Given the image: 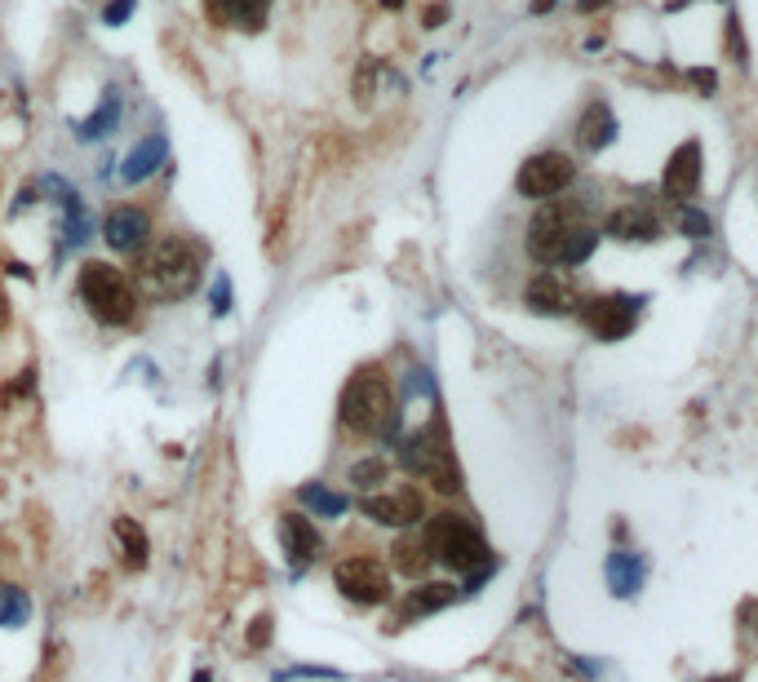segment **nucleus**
I'll list each match as a JSON object with an SVG mask.
<instances>
[{
	"label": "nucleus",
	"instance_id": "obj_34",
	"mask_svg": "<svg viewBox=\"0 0 758 682\" xmlns=\"http://www.w3.org/2000/svg\"><path fill=\"white\" fill-rule=\"evenodd\" d=\"M266 638H271V620L262 616V620H253V638H249V643L253 647H266Z\"/></svg>",
	"mask_w": 758,
	"mask_h": 682
},
{
	"label": "nucleus",
	"instance_id": "obj_14",
	"mask_svg": "<svg viewBox=\"0 0 758 682\" xmlns=\"http://www.w3.org/2000/svg\"><path fill=\"white\" fill-rule=\"evenodd\" d=\"M524 302L528 310H537V315H568V310H577V288H572V279H563L559 271H541L532 275V284L524 288Z\"/></svg>",
	"mask_w": 758,
	"mask_h": 682
},
{
	"label": "nucleus",
	"instance_id": "obj_13",
	"mask_svg": "<svg viewBox=\"0 0 758 682\" xmlns=\"http://www.w3.org/2000/svg\"><path fill=\"white\" fill-rule=\"evenodd\" d=\"M280 550L293 563V572H302V567H311L315 558L324 554V536L306 514L289 510V514H280Z\"/></svg>",
	"mask_w": 758,
	"mask_h": 682
},
{
	"label": "nucleus",
	"instance_id": "obj_38",
	"mask_svg": "<svg viewBox=\"0 0 758 682\" xmlns=\"http://www.w3.org/2000/svg\"><path fill=\"white\" fill-rule=\"evenodd\" d=\"M555 5H559V0H532V14H550Z\"/></svg>",
	"mask_w": 758,
	"mask_h": 682
},
{
	"label": "nucleus",
	"instance_id": "obj_1",
	"mask_svg": "<svg viewBox=\"0 0 758 682\" xmlns=\"http://www.w3.org/2000/svg\"><path fill=\"white\" fill-rule=\"evenodd\" d=\"M204 253L187 235H169V240L151 244L138 262V293L151 302H182L200 288Z\"/></svg>",
	"mask_w": 758,
	"mask_h": 682
},
{
	"label": "nucleus",
	"instance_id": "obj_36",
	"mask_svg": "<svg viewBox=\"0 0 758 682\" xmlns=\"http://www.w3.org/2000/svg\"><path fill=\"white\" fill-rule=\"evenodd\" d=\"M692 80H696V85H701L705 93L714 89V71H692Z\"/></svg>",
	"mask_w": 758,
	"mask_h": 682
},
{
	"label": "nucleus",
	"instance_id": "obj_9",
	"mask_svg": "<svg viewBox=\"0 0 758 682\" xmlns=\"http://www.w3.org/2000/svg\"><path fill=\"white\" fill-rule=\"evenodd\" d=\"M333 585L342 589V598H351V603H360V607H382V603H391V594H395L391 572L368 554L342 558V563L333 567Z\"/></svg>",
	"mask_w": 758,
	"mask_h": 682
},
{
	"label": "nucleus",
	"instance_id": "obj_2",
	"mask_svg": "<svg viewBox=\"0 0 758 682\" xmlns=\"http://www.w3.org/2000/svg\"><path fill=\"white\" fill-rule=\"evenodd\" d=\"M337 417L346 430L368 434V439H395L399 434V412H395V390L382 368H360L342 386V403Z\"/></svg>",
	"mask_w": 758,
	"mask_h": 682
},
{
	"label": "nucleus",
	"instance_id": "obj_17",
	"mask_svg": "<svg viewBox=\"0 0 758 682\" xmlns=\"http://www.w3.org/2000/svg\"><path fill=\"white\" fill-rule=\"evenodd\" d=\"M603 581H608L612 598H634L648 581V558L639 550H612L608 563H603Z\"/></svg>",
	"mask_w": 758,
	"mask_h": 682
},
{
	"label": "nucleus",
	"instance_id": "obj_11",
	"mask_svg": "<svg viewBox=\"0 0 758 682\" xmlns=\"http://www.w3.org/2000/svg\"><path fill=\"white\" fill-rule=\"evenodd\" d=\"M102 240H107L116 253L138 257L151 248V213L138 209V204H125V209H111L107 222H102Z\"/></svg>",
	"mask_w": 758,
	"mask_h": 682
},
{
	"label": "nucleus",
	"instance_id": "obj_33",
	"mask_svg": "<svg viewBox=\"0 0 758 682\" xmlns=\"http://www.w3.org/2000/svg\"><path fill=\"white\" fill-rule=\"evenodd\" d=\"M727 49H732L736 62H745V40H741V27H736V18H727Z\"/></svg>",
	"mask_w": 758,
	"mask_h": 682
},
{
	"label": "nucleus",
	"instance_id": "obj_39",
	"mask_svg": "<svg viewBox=\"0 0 758 682\" xmlns=\"http://www.w3.org/2000/svg\"><path fill=\"white\" fill-rule=\"evenodd\" d=\"M745 616H750V629L758 634V603H750V607H745Z\"/></svg>",
	"mask_w": 758,
	"mask_h": 682
},
{
	"label": "nucleus",
	"instance_id": "obj_25",
	"mask_svg": "<svg viewBox=\"0 0 758 682\" xmlns=\"http://www.w3.org/2000/svg\"><path fill=\"white\" fill-rule=\"evenodd\" d=\"M111 532H116V541L125 545V563H129V567H142V563H147V536H142L138 523H133V519H116V527H111Z\"/></svg>",
	"mask_w": 758,
	"mask_h": 682
},
{
	"label": "nucleus",
	"instance_id": "obj_15",
	"mask_svg": "<svg viewBox=\"0 0 758 682\" xmlns=\"http://www.w3.org/2000/svg\"><path fill=\"white\" fill-rule=\"evenodd\" d=\"M457 603V585H448V581H422V585H413L404 594V603H399V612H395V629L399 625H413V620H426V616H435V612H444V607H453Z\"/></svg>",
	"mask_w": 758,
	"mask_h": 682
},
{
	"label": "nucleus",
	"instance_id": "obj_21",
	"mask_svg": "<svg viewBox=\"0 0 758 682\" xmlns=\"http://www.w3.org/2000/svg\"><path fill=\"white\" fill-rule=\"evenodd\" d=\"M297 501H302L315 519H342V514L351 510V501H346L342 492L324 488V483H302V488H297Z\"/></svg>",
	"mask_w": 758,
	"mask_h": 682
},
{
	"label": "nucleus",
	"instance_id": "obj_20",
	"mask_svg": "<svg viewBox=\"0 0 758 682\" xmlns=\"http://www.w3.org/2000/svg\"><path fill=\"white\" fill-rule=\"evenodd\" d=\"M577 142L586 151H603V147H612V142H617V116H612L608 102H590V107L581 111Z\"/></svg>",
	"mask_w": 758,
	"mask_h": 682
},
{
	"label": "nucleus",
	"instance_id": "obj_24",
	"mask_svg": "<svg viewBox=\"0 0 758 682\" xmlns=\"http://www.w3.org/2000/svg\"><path fill=\"white\" fill-rule=\"evenodd\" d=\"M32 620V594L18 585H0V629H23Z\"/></svg>",
	"mask_w": 758,
	"mask_h": 682
},
{
	"label": "nucleus",
	"instance_id": "obj_40",
	"mask_svg": "<svg viewBox=\"0 0 758 682\" xmlns=\"http://www.w3.org/2000/svg\"><path fill=\"white\" fill-rule=\"evenodd\" d=\"M191 682H213V674H209V669H196V678H191Z\"/></svg>",
	"mask_w": 758,
	"mask_h": 682
},
{
	"label": "nucleus",
	"instance_id": "obj_3",
	"mask_svg": "<svg viewBox=\"0 0 758 682\" xmlns=\"http://www.w3.org/2000/svg\"><path fill=\"white\" fill-rule=\"evenodd\" d=\"M76 293L85 310L107 328H129L138 315V288L129 284V275L111 262H85L76 279Z\"/></svg>",
	"mask_w": 758,
	"mask_h": 682
},
{
	"label": "nucleus",
	"instance_id": "obj_8",
	"mask_svg": "<svg viewBox=\"0 0 758 682\" xmlns=\"http://www.w3.org/2000/svg\"><path fill=\"white\" fill-rule=\"evenodd\" d=\"M572 178H577V164H572V155L537 151V155H528V160L519 164L515 191L524 195V200H559V195L572 186Z\"/></svg>",
	"mask_w": 758,
	"mask_h": 682
},
{
	"label": "nucleus",
	"instance_id": "obj_35",
	"mask_svg": "<svg viewBox=\"0 0 758 682\" xmlns=\"http://www.w3.org/2000/svg\"><path fill=\"white\" fill-rule=\"evenodd\" d=\"M444 18H448V5H435V9H426V27H444Z\"/></svg>",
	"mask_w": 758,
	"mask_h": 682
},
{
	"label": "nucleus",
	"instance_id": "obj_30",
	"mask_svg": "<svg viewBox=\"0 0 758 682\" xmlns=\"http://www.w3.org/2000/svg\"><path fill=\"white\" fill-rule=\"evenodd\" d=\"M209 306H213V315H231V275H213V284H209Z\"/></svg>",
	"mask_w": 758,
	"mask_h": 682
},
{
	"label": "nucleus",
	"instance_id": "obj_5",
	"mask_svg": "<svg viewBox=\"0 0 758 682\" xmlns=\"http://www.w3.org/2000/svg\"><path fill=\"white\" fill-rule=\"evenodd\" d=\"M399 465H404L408 474H422L430 488H439L448 496L462 492V470H457L453 448H448L439 421H426L422 430H413L404 443H399Z\"/></svg>",
	"mask_w": 758,
	"mask_h": 682
},
{
	"label": "nucleus",
	"instance_id": "obj_26",
	"mask_svg": "<svg viewBox=\"0 0 758 682\" xmlns=\"http://www.w3.org/2000/svg\"><path fill=\"white\" fill-rule=\"evenodd\" d=\"M594 248H599V231L581 222L577 231L568 235V248H563V266H581V262H590Z\"/></svg>",
	"mask_w": 758,
	"mask_h": 682
},
{
	"label": "nucleus",
	"instance_id": "obj_29",
	"mask_svg": "<svg viewBox=\"0 0 758 682\" xmlns=\"http://www.w3.org/2000/svg\"><path fill=\"white\" fill-rule=\"evenodd\" d=\"M89 240H94V222H89L85 209H71L67 222H63V248L67 253H76V248H85Z\"/></svg>",
	"mask_w": 758,
	"mask_h": 682
},
{
	"label": "nucleus",
	"instance_id": "obj_4",
	"mask_svg": "<svg viewBox=\"0 0 758 682\" xmlns=\"http://www.w3.org/2000/svg\"><path fill=\"white\" fill-rule=\"evenodd\" d=\"M426 545H430V554H435L444 567H453V572H484V567H497L484 532L457 510H439L435 519H426Z\"/></svg>",
	"mask_w": 758,
	"mask_h": 682
},
{
	"label": "nucleus",
	"instance_id": "obj_32",
	"mask_svg": "<svg viewBox=\"0 0 758 682\" xmlns=\"http://www.w3.org/2000/svg\"><path fill=\"white\" fill-rule=\"evenodd\" d=\"M133 9H138V0H111V5L102 9V23H107V27H125Z\"/></svg>",
	"mask_w": 758,
	"mask_h": 682
},
{
	"label": "nucleus",
	"instance_id": "obj_28",
	"mask_svg": "<svg viewBox=\"0 0 758 682\" xmlns=\"http://www.w3.org/2000/svg\"><path fill=\"white\" fill-rule=\"evenodd\" d=\"M386 474H391V465H386L382 457H364V461H355V465H351V483H355V488H360L364 496L382 488Z\"/></svg>",
	"mask_w": 758,
	"mask_h": 682
},
{
	"label": "nucleus",
	"instance_id": "obj_6",
	"mask_svg": "<svg viewBox=\"0 0 758 682\" xmlns=\"http://www.w3.org/2000/svg\"><path fill=\"white\" fill-rule=\"evenodd\" d=\"M581 226V209L572 200H546L528 222V257L537 266H563L568 235Z\"/></svg>",
	"mask_w": 758,
	"mask_h": 682
},
{
	"label": "nucleus",
	"instance_id": "obj_22",
	"mask_svg": "<svg viewBox=\"0 0 758 682\" xmlns=\"http://www.w3.org/2000/svg\"><path fill=\"white\" fill-rule=\"evenodd\" d=\"M395 572H404V576H422L430 563H435V554H430V545H426V536H399L395 541Z\"/></svg>",
	"mask_w": 758,
	"mask_h": 682
},
{
	"label": "nucleus",
	"instance_id": "obj_16",
	"mask_svg": "<svg viewBox=\"0 0 758 682\" xmlns=\"http://www.w3.org/2000/svg\"><path fill=\"white\" fill-rule=\"evenodd\" d=\"M603 231L621 244H652V240H661V217L652 209H643V204H621V209L608 213Z\"/></svg>",
	"mask_w": 758,
	"mask_h": 682
},
{
	"label": "nucleus",
	"instance_id": "obj_31",
	"mask_svg": "<svg viewBox=\"0 0 758 682\" xmlns=\"http://www.w3.org/2000/svg\"><path fill=\"white\" fill-rule=\"evenodd\" d=\"M679 231L688 235V240H705V235H710V217H705L701 209H692V204H688V209L679 213Z\"/></svg>",
	"mask_w": 758,
	"mask_h": 682
},
{
	"label": "nucleus",
	"instance_id": "obj_41",
	"mask_svg": "<svg viewBox=\"0 0 758 682\" xmlns=\"http://www.w3.org/2000/svg\"><path fill=\"white\" fill-rule=\"evenodd\" d=\"M382 5H386V9H399V5H404V0H382Z\"/></svg>",
	"mask_w": 758,
	"mask_h": 682
},
{
	"label": "nucleus",
	"instance_id": "obj_27",
	"mask_svg": "<svg viewBox=\"0 0 758 682\" xmlns=\"http://www.w3.org/2000/svg\"><path fill=\"white\" fill-rule=\"evenodd\" d=\"M36 191H45L49 200H54L63 213H71V209H85V200H80V191H76V186H71L67 178H58V173H45V178L36 182Z\"/></svg>",
	"mask_w": 758,
	"mask_h": 682
},
{
	"label": "nucleus",
	"instance_id": "obj_19",
	"mask_svg": "<svg viewBox=\"0 0 758 682\" xmlns=\"http://www.w3.org/2000/svg\"><path fill=\"white\" fill-rule=\"evenodd\" d=\"M120 111H125V98H120L116 85H107V89H102V98H98V107L89 111L85 120H76V138L80 142L111 138V133L120 129Z\"/></svg>",
	"mask_w": 758,
	"mask_h": 682
},
{
	"label": "nucleus",
	"instance_id": "obj_18",
	"mask_svg": "<svg viewBox=\"0 0 758 682\" xmlns=\"http://www.w3.org/2000/svg\"><path fill=\"white\" fill-rule=\"evenodd\" d=\"M165 164H169V138H165V133H147V138H142L138 147L125 155V164H120V182L138 186V182L156 178Z\"/></svg>",
	"mask_w": 758,
	"mask_h": 682
},
{
	"label": "nucleus",
	"instance_id": "obj_37",
	"mask_svg": "<svg viewBox=\"0 0 758 682\" xmlns=\"http://www.w3.org/2000/svg\"><path fill=\"white\" fill-rule=\"evenodd\" d=\"M603 5H612V0H577L581 14H594V9H603Z\"/></svg>",
	"mask_w": 758,
	"mask_h": 682
},
{
	"label": "nucleus",
	"instance_id": "obj_12",
	"mask_svg": "<svg viewBox=\"0 0 758 682\" xmlns=\"http://www.w3.org/2000/svg\"><path fill=\"white\" fill-rule=\"evenodd\" d=\"M701 178H705V151L696 138H688L683 147H674L670 164H665L661 191L670 195V200H692V195L701 191Z\"/></svg>",
	"mask_w": 758,
	"mask_h": 682
},
{
	"label": "nucleus",
	"instance_id": "obj_7",
	"mask_svg": "<svg viewBox=\"0 0 758 682\" xmlns=\"http://www.w3.org/2000/svg\"><path fill=\"white\" fill-rule=\"evenodd\" d=\"M581 324H586L590 337L599 341H626L634 328H639V315H643V297L639 293H599V297H586L577 306Z\"/></svg>",
	"mask_w": 758,
	"mask_h": 682
},
{
	"label": "nucleus",
	"instance_id": "obj_10",
	"mask_svg": "<svg viewBox=\"0 0 758 682\" xmlns=\"http://www.w3.org/2000/svg\"><path fill=\"white\" fill-rule=\"evenodd\" d=\"M360 510L368 514L373 523L382 527H417L426 519V496L413 488V483H399V488H386V492H368Z\"/></svg>",
	"mask_w": 758,
	"mask_h": 682
},
{
	"label": "nucleus",
	"instance_id": "obj_23",
	"mask_svg": "<svg viewBox=\"0 0 758 682\" xmlns=\"http://www.w3.org/2000/svg\"><path fill=\"white\" fill-rule=\"evenodd\" d=\"M266 14H271V0H218V18L231 27L258 31L266 23Z\"/></svg>",
	"mask_w": 758,
	"mask_h": 682
}]
</instances>
